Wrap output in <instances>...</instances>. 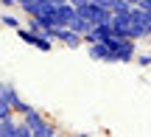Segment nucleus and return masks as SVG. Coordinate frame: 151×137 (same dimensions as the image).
Listing matches in <instances>:
<instances>
[{
    "mask_svg": "<svg viewBox=\"0 0 151 137\" xmlns=\"http://www.w3.org/2000/svg\"><path fill=\"white\" fill-rule=\"evenodd\" d=\"M17 34H20V39H22V42L34 45V48H39V50H50V48H53L48 37H42V34L31 31V28H17Z\"/></svg>",
    "mask_w": 151,
    "mask_h": 137,
    "instance_id": "obj_6",
    "label": "nucleus"
},
{
    "mask_svg": "<svg viewBox=\"0 0 151 137\" xmlns=\"http://www.w3.org/2000/svg\"><path fill=\"white\" fill-rule=\"evenodd\" d=\"M78 14L84 17V20H90L92 25H98V22H109V17H112V11H106V9H101L98 3H84V6H78Z\"/></svg>",
    "mask_w": 151,
    "mask_h": 137,
    "instance_id": "obj_4",
    "label": "nucleus"
},
{
    "mask_svg": "<svg viewBox=\"0 0 151 137\" xmlns=\"http://www.w3.org/2000/svg\"><path fill=\"white\" fill-rule=\"evenodd\" d=\"M22 3H28V0H17V6H22Z\"/></svg>",
    "mask_w": 151,
    "mask_h": 137,
    "instance_id": "obj_19",
    "label": "nucleus"
},
{
    "mask_svg": "<svg viewBox=\"0 0 151 137\" xmlns=\"http://www.w3.org/2000/svg\"><path fill=\"white\" fill-rule=\"evenodd\" d=\"M22 123L31 129V137H53L56 134V126H50L37 109H28L25 115H22Z\"/></svg>",
    "mask_w": 151,
    "mask_h": 137,
    "instance_id": "obj_3",
    "label": "nucleus"
},
{
    "mask_svg": "<svg viewBox=\"0 0 151 137\" xmlns=\"http://www.w3.org/2000/svg\"><path fill=\"white\" fill-rule=\"evenodd\" d=\"M70 28H73L76 34H81V39H84V34H87V31L92 28V22H90V20H84L81 14H76V20L70 22Z\"/></svg>",
    "mask_w": 151,
    "mask_h": 137,
    "instance_id": "obj_10",
    "label": "nucleus"
},
{
    "mask_svg": "<svg viewBox=\"0 0 151 137\" xmlns=\"http://www.w3.org/2000/svg\"><path fill=\"white\" fill-rule=\"evenodd\" d=\"M132 39H146L151 37V11H146L143 6H132Z\"/></svg>",
    "mask_w": 151,
    "mask_h": 137,
    "instance_id": "obj_2",
    "label": "nucleus"
},
{
    "mask_svg": "<svg viewBox=\"0 0 151 137\" xmlns=\"http://www.w3.org/2000/svg\"><path fill=\"white\" fill-rule=\"evenodd\" d=\"M0 137H17V123L11 118H3L0 121Z\"/></svg>",
    "mask_w": 151,
    "mask_h": 137,
    "instance_id": "obj_11",
    "label": "nucleus"
},
{
    "mask_svg": "<svg viewBox=\"0 0 151 137\" xmlns=\"http://www.w3.org/2000/svg\"><path fill=\"white\" fill-rule=\"evenodd\" d=\"M50 39H59V42H65L67 48H81V34H76L73 28H50Z\"/></svg>",
    "mask_w": 151,
    "mask_h": 137,
    "instance_id": "obj_7",
    "label": "nucleus"
},
{
    "mask_svg": "<svg viewBox=\"0 0 151 137\" xmlns=\"http://www.w3.org/2000/svg\"><path fill=\"white\" fill-rule=\"evenodd\" d=\"M137 65H143V67L151 65V56H148V53H140V56H137Z\"/></svg>",
    "mask_w": 151,
    "mask_h": 137,
    "instance_id": "obj_15",
    "label": "nucleus"
},
{
    "mask_svg": "<svg viewBox=\"0 0 151 137\" xmlns=\"http://www.w3.org/2000/svg\"><path fill=\"white\" fill-rule=\"evenodd\" d=\"M0 22H3L6 28H14V31L20 28V20H17L14 14H9V11H6V14H0Z\"/></svg>",
    "mask_w": 151,
    "mask_h": 137,
    "instance_id": "obj_12",
    "label": "nucleus"
},
{
    "mask_svg": "<svg viewBox=\"0 0 151 137\" xmlns=\"http://www.w3.org/2000/svg\"><path fill=\"white\" fill-rule=\"evenodd\" d=\"M126 3H129V6H137V3H140V0H126Z\"/></svg>",
    "mask_w": 151,
    "mask_h": 137,
    "instance_id": "obj_18",
    "label": "nucleus"
},
{
    "mask_svg": "<svg viewBox=\"0 0 151 137\" xmlns=\"http://www.w3.org/2000/svg\"><path fill=\"white\" fill-rule=\"evenodd\" d=\"M67 3H73L76 9H78V6H84V3H90V0H67Z\"/></svg>",
    "mask_w": 151,
    "mask_h": 137,
    "instance_id": "obj_17",
    "label": "nucleus"
},
{
    "mask_svg": "<svg viewBox=\"0 0 151 137\" xmlns=\"http://www.w3.org/2000/svg\"><path fill=\"white\" fill-rule=\"evenodd\" d=\"M112 37V25L109 22H98V25H92L90 31L84 34V42H106V39Z\"/></svg>",
    "mask_w": 151,
    "mask_h": 137,
    "instance_id": "obj_8",
    "label": "nucleus"
},
{
    "mask_svg": "<svg viewBox=\"0 0 151 137\" xmlns=\"http://www.w3.org/2000/svg\"><path fill=\"white\" fill-rule=\"evenodd\" d=\"M90 59H95V62H112V53H109L106 42H92L90 45Z\"/></svg>",
    "mask_w": 151,
    "mask_h": 137,
    "instance_id": "obj_9",
    "label": "nucleus"
},
{
    "mask_svg": "<svg viewBox=\"0 0 151 137\" xmlns=\"http://www.w3.org/2000/svg\"><path fill=\"white\" fill-rule=\"evenodd\" d=\"M106 48H109V53H112V65L115 62H120V65H126V62H132L137 56V50H134V39H129V37H109L106 39Z\"/></svg>",
    "mask_w": 151,
    "mask_h": 137,
    "instance_id": "obj_1",
    "label": "nucleus"
},
{
    "mask_svg": "<svg viewBox=\"0 0 151 137\" xmlns=\"http://www.w3.org/2000/svg\"><path fill=\"white\" fill-rule=\"evenodd\" d=\"M92 3H98L101 9H106V11H112V9H115V0H92Z\"/></svg>",
    "mask_w": 151,
    "mask_h": 137,
    "instance_id": "obj_14",
    "label": "nucleus"
},
{
    "mask_svg": "<svg viewBox=\"0 0 151 137\" xmlns=\"http://www.w3.org/2000/svg\"><path fill=\"white\" fill-rule=\"evenodd\" d=\"M137 6H143V9H146V11H151V0H140V3H137Z\"/></svg>",
    "mask_w": 151,
    "mask_h": 137,
    "instance_id": "obj_16",
    "label": "nucleus"
},
{
    "mask_svg": "<svg viewBox=\"0 0 151 137\" xmlns=\"http://www.w3.org/2000/svg\"><path fill=\"white\" fill-rule=\"evenodd\" d=\"M11 109H14L17 115H25V112L31 109V106H28V104H25V101H22V98H17V101H14V106H11Z\"/></svg>",
    "mask_w": 151,
    "mask_h": 137,
    "instance_id": "obj_13",
    "label": "nucleus"
},
{
    "mask_svg": "<svg viewBox=\"0 0 151 137\" xmlns=\"http://www.w3.org/2000/svg\"><path fill=\"white\" fill-rule=\"evenodd\" d=\"M109 25H112L115 37H129V31H132V9L129 11H115V14L109 17Z\"/></svg>",
    "mask_w": 151,
    "mask_h": 137,
    "instance_id": "obj_5",
    "label": "nucleus"
}]
</instances>
